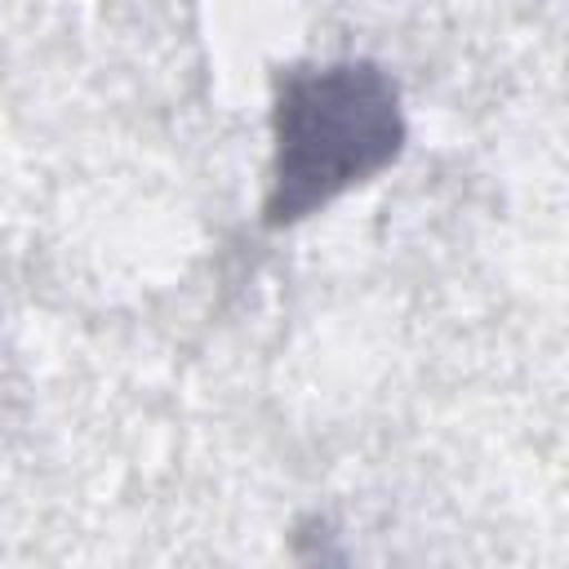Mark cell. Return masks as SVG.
Returning a JSON list of instances; mask_svg holds the SVG:
<instances>
[{
  "instance_id": "6da1fadb",
  "label": "cell",
  "mask_w": 569,
  "mask_h": 569,
  "mask_svg": "<svg viewBox=\"0 0 569 569\" xmlns=\"http://www.w3.org/2000/svg\"><path fill=\"white\" fill-rule=\"evenodd\" d=\"M405 124L396 89L365 62L293 71L276 107L271 222H293L342 187L369 178L400 151Z\"/></svg>"
}]
</instances>
